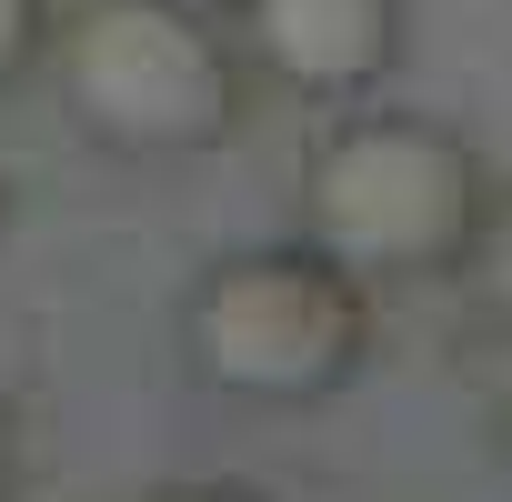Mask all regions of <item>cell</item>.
Here are the masks:
<instances>
[{
    "label": "cell",
    "instance_id": "4",
    "mask_svg": "<svg viewBox=\"0 0 512 502\" xmlns=\"http://www.w3.org/2000/svg\"><path fill=\"white\" fill-rule=\"evenodd\" d=\"M231 41L302 101H362L402 61V0H231Z\"/></svg>",
    "mask_w": 512,
    "mask_h": 502
},
{
    "label": "cell",
    "instance_id": "7",
    "mask_svg": "<svg viewBox=\"0 0 512 502\" xmlns=\"http://www.w3.org/2000/svg\"><path fill=\"white\" fill-rule=\"evenodd\" d=\"M151 502H272V492H251V482H161Z\"/></svg>",
    "mask_w": 512,
    "mask_h": 502
},
{
    "label": "cell",
    "instance_id": "8",
    "mask_svg": "<svg viewBox=\"0 0 512 502\" xmlns=\"http://www.w3.org/2000/svg\"><path fill=\"white\" fill-rule=\"evenodd\" d=\"M11 462H21V442H11V402H0V502H11Z\"/></svg>",
    "mask_w": 512,
    "mask_h": 502
},
{
    "label": "cell",
    "instance_id": "5",
    "mask_svg": "<svg viewBox=\"0 0 512 502\" xmlns=\"http://www.w3.org/2000/svg\"><path fill=\"white\" fill-rule=\"evenodd\" d=\"M462 282L482 292L492 322H512V191L482 201V231H472V251H462Z\"/></svg>",
    "mask_w": 512,
    "mask_h": 502
},
{
    "label": "cell",
    "instance_id": "6",
    "mask_svg": "<svg viewBox=\"0 0 512 502\" xmlns=\"http://www.w3.org/2000/svg\"><path fill=\"white\" fill-rule=\"evenodd\" d=\"M51 21H61L51 0H0V91H11V81L51 51Z\"/></svg>",
    "mask_w": 512,
    "mask_h": 502
},
{
    "label": "cell",
    "instance_id": "2",
    "mask_svg": "<svg viewBox=\"0 0 512 502\" xmlns=\"http://www.w3.org/2000/svg\"><path fill=\"white\" fill-rule=\"evenodd\" d=\"M51 91L121 161L221 151L241 121V41L201 0H81L51 21Z\"/></svg>",
    "mask_w": 512,
    "mask_h": 502
},
{
    "label": "cell",
    "instance_id": "3",
    "mask_svg": "<svg viewBox=\"0 0 512 502\" xmlns=\"http://www.w3.org/2000/svg\"><path fill=\"white\" fill-rule=\"evenodd\" d=\"M482 201H492L482 151L422 111H352L302 161V241H322L372 292L462 272Z\"/></svg>",
    "mask_w": 512,
    "mask_h": 502
},
{
    "label": "cell",
    "instance_id": "1",
    "mask_svg": "<svg viewBox=\"0 0 512 502\" xmlns=\"http://www.w3.org/2000/svg\"><path fill=\"white\" fill-rule=\"evenodd\" d=\"M372 282H352L322 241H251L201 262L181 292V362L221 402L312 412L362 382L372 362Z\"/></svg>",
    "mask_w": 512,
    "mask_h": 502
}]
</instances>
